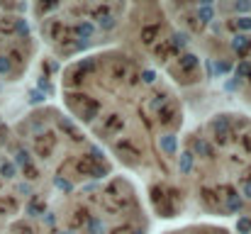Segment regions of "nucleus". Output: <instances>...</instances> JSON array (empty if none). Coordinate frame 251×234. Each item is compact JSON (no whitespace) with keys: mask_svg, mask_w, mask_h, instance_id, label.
Instances as JSON below:
<instances>
[{"mask_svg":"<svg viewBox=\"0 0 251 234\" xmlns=\"http://www.w3.org/2000/svg\"><path fill=\"white\" fill-rule=\"evenodd\" d=\"M56 93L115 168L142 185L151 217L178 220L183 195L173 173L188 107L176 85L139 54L110 47L64 64Z\"/></svg>","mask_w":251,"mask_h":234,"instance_id":"1","label":"nucleus"},{"mask_svg":"<svg viewBox=\"0 0 251 234\" xmlns=\"http://www.w3.org/2000/svg\"><path fill=\"white\" fill-rule=\"evenodd\" d=\"M176 185L188 212L210 222L251 212V112L225 107L185 127L176 156Z\"/></svg>","mask_w":251,"mask_h":234,"instance_id":"2","label":"nucleus"},{"mask_svg":"<svg viewBox=\"0 0 251 234\" xmlns=\"http://www.w3.org/2000/svg\"><path fill=\"white\" fill-rule=\"evenodd\" d=\"M2 152L54 203L117 171L107 154L51 103L34 105L17 117Z\"/></svg>","mask_w":251,"mask_h":234,"instance_id":"3","label":"nucleus"},{"mask_svg":"<svg viewBox=\"0 0 251 234\" xmlns=\"http://www.w3.org/2000/svg\"><path fill=\"white\" fill-rule=\"evenodd\" d=\"M171 20L193 44L210 83L251 112V5H171Z\"/></svg>","mask_w":251,"mask_h":234,"instance_id":"4","label":"nucleus"},{"mask_svg":"<svg viewBox=\"0 0 251 234\" xmlns=\"http://www.w3.org/2000/svg\"><path fill=\"white\" fill-rule=\"evenodd\" d=\"M127 2H42L29 7L39 44L61 64L100 49L120 47L127 25Z\"/></svg>","mask_w":251,"mask_h":234,"instance_id":"5","label":"nucleus"},{"mask_svg":"<svg viewBox=\"0 0 251 234\" xmlns=\"http://www.w3.org/2000/svg\"><path fill=\"white\" fill-rule=\"evenodd\" d=\"M54 210L66 234H151L154 225L142 185L122 171L59 198Z\"/></svg>","mask_w":251,"mask_h":234,"instance_id":"6","label":"nucleus"},{"mask_svg":"<svg viewBox=\"0 0 251 234\" xmlns=\"http://www.w3.org/2000/svg\"><path fill=\"white\" fill-rule=\"evenodd\" d=\"M120 47L147 59L159 74H164L176 85L178 93L198 90L210 83L200 56L195 54L180 27L171 20L166 5L132 2Z\"/></svg>","mask_w":251,"mask_h":234,"instance_id":"7","label":"nucleus"},{"mask_svg":"<svg viewBox=\"0 0 251 234\" xmlns=\"http://www.w3.org/2000/svg\"><path fill=\"white\" fill-rule=\"evenodd\" d=\"M0 234H66L54 200L32 185L0 152Z\"/></svg>","mask_w":251,"mask_h":234,"instance_id":"8","label":"nucleus"},{"mask_svg":"<svg viewBox=\"0 0 251 234\" xmlns=\"http://www.w3.org/2000/svg\"><path fill=\"white\" fill-rule=\"evenodd\" d=\"M25 5H0V83L12 85L32 71L39 39Z\"/></svg>","mask_w":251,"mask_h":234,"instance_id":"9","label":"nucleus"},{"mask_svg":"<svg viewBox=\"0 0 251 234\" xmlns=\"http://www.w3.org/2000/svg\"><path fill=\"white\" fill-rule=\"evenodd\" d=\"M159 234H234V230L225 222H210V220H190L180 222L176 227H168Z\"/></svg>","mask_w":251,"mask_h":234,"instance_id":"10","label":"nucleus"},{"mask_svg":"<svg viewBox=\"0 0 251 234\" xmlns=\"http://www.w3.org/2000/svg\"><path fill=\"white\" fill-rule=\"evenodd\" d=\"M234 234H251V212L249 215H244V217H239V220H234Z\"/></svg>","mask_w":251,"mask_h":234,"instance_id":"11","label":"nucleus"},{"mask_svg":"<svg viewBox=\"0 0 251 234\" xmlns=\"http://www.w3.org/2000/svg\"><path fill=\"white\" fill-rule=\"evenodd\" d=\"M7 139H10V125L0 117V152L5 149V144H7Z\"/></svg>","mask_w":251,"mask_h":234,"instance_id":"12","label":"nucleus"}]
</instances>
